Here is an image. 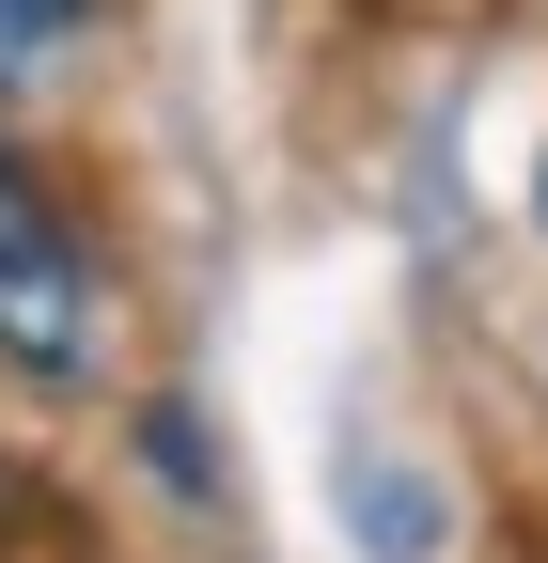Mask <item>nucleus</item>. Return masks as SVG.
<instances>
[{
  "label": "nucleus",
  "instance_id": "nucleus-6",
  "mask_svg": "<svg viewBox=\"0 0 548 563\" xmlns=\"http://www.w3.org/2000/svg\"><path fill=\"white\" fill-rule=\"evenodd\" d=\"M533 203H548V188H533Z\"/></svg>",
  "mask_w": 548,
  "mask_h": 563
},
{
  "label": "nucleus",
  "instance_id": "nucleus-2",
  "mask_svg": "<svg viewBox=\"0 0 548 563\" xmlns=\"http://www.w3.org/2000/svg\"><path fill=\"white\" fill-rule=\"evenodd\" d=\"M0 563H79V517H63L17 454H0Z\"/></svg>",
  "mask_w": 548,
  "mask_h": 563
},
{
  "label": "nucleus",
  "instance_id": "nucleus-5",
  "mask_svg": "<svg viewBox=\"0 0 548 563\" xmlns=\"http://www.w3.org/2000/svg\"><path fill=\"white\" fill-rule=\"evenodd\" d=\"M517 563H548V532H517Z\"/></svg>",
  "mask_w": 548,
  "mask_h": 563
},
{
  "label": "nucleus",
  "instance_id": "nucleus-3",
  "mask_svg": "<svg viewBox=\"0 0 548 563\" xmlns=\"http://www.w3.org/2000/svg\"><path fill=\"white\" fill-rule=\"evenodd\" d=\"M79 32H95V0H0V79H47Z\"/></svg>",
  "mask_w": 548,
  "mask_h": 563
},
{
  "label": "nucleus",
  "instance_id": "nucleus-4",
  "mask_svg": "<svg viewBox=\"0 0 548 563\" xmlns=\"http://www.w3.org/2000/svg\"><path fill=\"white\" fill-rule=\"evenodd\" d=\"M142 439H157V470H173V485H204V422H188V407H142Z\"/></svg>",
  "mask_w": 548,
  "mask_h": 563
},
{
  "label": "nucleus",
  "instance_id": "nucleus-1",
  "mask_svg": "<svg viewBox=\"0 0 548 563\" xmlns=\"http://www.w3.org/2000/svg\"><path fill=\"white\" fill-rule=\"evenodd\" d=\"M0 376H32V391L110 376V266L32 141H0Z\"/></svg>",
  "mask_w": 548,
  "mask_h": 563
}]
</instances>
